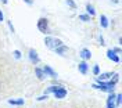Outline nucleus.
<instances>
[{
  "label": "nucleus",
  "instance_id": "20",
  "mask_svg": "<svg viewBox=\"0 0 122 108\" xmlns=\"http://www.w3.org/2000/svg\"><path fill=\"white\" fill-rule=\"evenodd\" d=\"M14 58H17V60H20V58H21V51H20V50H14Z\"/></svg>",
  "mask_w": 122,
  "mask_h": 108
},
{
  "label": "nucleus",
  "instance_id": "23",
  "mask_svg": "<svg viewBox=\"0 0 122 108\" xmlns=\"http://www.w3.org/2000/svg\"><path fill=\"white\" fill-rule=\"evenodd\" d=\"M99 42H100V44H101V46H104V44H106V43H104V38H103L101 35L99 36Z\"/></svg>",
  "mask_w": 122,
  "mask_h": 108
},
{
  "label": "nucleus",
  "instance_id": "14",
  "mask_svg": "<svg viewBox=\"0 0 122 108\" xmlns=\"http://www.w3.org/2000/svg\"><path fill=\"white\" fill-rule=\"evenodd\" d=\"M86 13H87V15H90V17L96 15V10H94V7L92 6L90 3H87V4H86Z\"/></svg>",
  "mask_w": 122,
  "mask_h": 108
},
{
  "label": "nucleus",
  "instance_id": "16",
  "mask_svg": "<svg viewBox=\"0 0 122 108\" xmlns=\"http://www.w3.org/2000/svg\"><path fill=\"white\" fill-rule=\"evenodd\" d=\"M79 20L83 21V22H89V21H90V15H87V14H81V15H79Z\"/></svg>",
  "mask_w": 122,
  "mask_h": 108
},
{
  "label": "nucleus",
  "instance_id": "26",
  "mask_svg": "<svg viewBox=\"0 0 122 108\" xmlns=\"http://www.w3.org/2000/svg\"><path fill=\"white\" fill-rule=\"evenodd\" d=\"M24 1H25V3H26V4H32V3H33V0H24Z\"/></svg>",
  "mask_w": 122,
  "mask_h": 108
},
{
  "label": "nucleus",
  "instance_id": "4",
  "mask_svg": "<svg viewBox=\"0 0 122 108\" xmlns=\"http://www.w3.org/2000/svg\"><path fill=\"white\" fill-rule=\"evenodd\" d=\"M42 69H43V72H45L46 76H50V78H53V79H57V78H58L57 72H56V71H54L51 67H50V65H45Z\"/></svg>",
  "mask_w": 122,
  "mask_h": 108
},
{
  "label": "nucleus",
  "instance_id": "25",
  "mask_svg": "<svg viewBox=\"0 0 122 108\" xmlns=\"http://www.w3.org/2000/svg\"><path fill=\"white\" fill-rule=\"evenodd\" d=\"M4 21V14H3V11L0 10V22H3Z\"/></svg>",
  "mask_w": 122,
  "mask_h": 108
},
{
  "label": "nucleus",
  "instance_id": "10",
  "mask_svg": "<svg viewBox=\"0 0 122 108\" xmlns=\"http://www.w3.org/2000/svg\"><path fill=\"white\" fill-rule=\"evenodd\" d=\"M35 75L38 76L39 80H45L46 79V75H45V72H43V69L39 68V67H35Z\"/></svg>",
  "mask_w": 122,
  "mask_h": 108
},
{
  "label": "nucleus",
  "instance_id": "6",
  "mask_svg": "<svg viewBox=\"0 0 122 108\" xmlns=\"http://www.w3.org/2000/svg\"><path fill=\"white\" fill-rule=\"evenodd\" d=\"M107 58L108 60H111V61H114V62H118L121 61V58H119V55H117V54L112 51V49H110V50H107Z\"/></svg>",
  "mask_w": 122,
  "mask_h": 108
},
{
  "label": "nucleus",
  "instance_id": "1",
  "mask_svg": "<svg viewBox=\"0 0 122 108\" xmlns=\"http://www.w3.org/2000/svg\"><path fill=\"white\" fill-rule=\"evenodd\" d=\"M45 44L47 49H51V50H56L57 47L62 46V40L61 39H57V38H51V36H46L45 38Z\"/></svg>",
  "mask_w": 122,
  "mask_h": 108
},
{
  "label": "nucleus",
  "instance_id": "17",
  "mask_svg": "<svg viewBox=\"0 0 122 108\" xmlns=\"http://www.w3.org/2000/svg\"><path fill=\"white\" fill-rule=\"evenodd\" d=\"M99 74H100V67H99V64H96L93 67V75L94 76H99Z\"/></svg>",
  "mask_w": 122,
  "mask_h": 108
},
{
  "label": "nucleus",
  "instance_id": "27",
  "mask_svg": "<svg viewBox=\"0 0 122 108\" xmlns=\"http://www.w3.org/2000/svg\"><path fill=\"white\" fill-rule=\"evenodd\" d=\"M1 3H3V4H7V3H8V0H1Z\"/></svg>",
  "mask_w": 122,
  "mask_h": 108
},
{
  "label": "nucleus",
  "instance_id": "5",
  "mask_svg": "<svg viewBox=\"0 0 122 108\" xmlns=\"http://www.w3.org/2000/svg\"><path fill=\"white\" fill-rule=\"evenodd\" d=\"M53 94H54V97H56V98L61 100V98H65V96L68 94V92H67V89L62 86V87H60V89H58L56 93H53Z\"/></svg>",
  "mask_w": 122,
  "mask_h": 108
},
{
  "label": "nucleus",
  "instance_id": "11",
  "mask_svg": "<svg viewBox=\"0 0 122 108\" xmlns=\"http://www.w3.org/2000/svg\"><path fill=\"white\" fill-rule=\"evenodd\" d=\"M60 87H62V85H51L50 87H47L45 90V94H50V93H56Z\"/></svg>",
  "mask_w": 122,
  "mask_h": 108
},
{
  "label": "nucleus",
  "instance_id": "13",
  "mask_svg": "<svg viewBox=\"0 0 122 108\" xmlns=\"http://www.w3.org/2000/svg\"><path fill=\"white\" fill-rule=\"evenodd\" d=\"M8 104H10V105H24V104H25V100H24V98H18V100L10 98V100H8Z\"/></svg>",
  "mask_w": 122,
  "mask_h": 108
},
{
  "label": "nucleus",
  "instance_id": "19",
  "mask_svg": "<svg viewBox=\"0 0 122 108\" xmlns=\"http://www.w3.org/2000/svg\"><path fill=\"white\" fill-rule=\"evenodd\" d=\"M67 4H68L72 10H75V8H76V3L74 1V0H67Z\"/></svg>",
  "mask_w": 122,
  "mask_h": 108
},
{
  "label": "nucleus",
  "instance_id": "22",
  "mask_svg": "<svg viewBox=\"0 0 122 108\" xmlns=\"http://www.w3.org/2000/svg\"><path fill=\"white\" fill-rule=\"evenodd\" d=\"M7 25H8V28H10V31H11L13 33H14V32H15V28H14V25H13V24L10 22V21H7Z\"/></svg>",
  "mask_w": 122,
  "mask_h": 108
},
{
  "label": "nucleus",
  "instance_id": "9",
  "mask_svg": "<svg viewBox=\"0 0 122 108\" xmlns=\"http://www.w3.org/2000/svg\"><path fill=\"white\" fill-rule=\"evenodd\" d=\"M79 55L83 58L85 61L92 58V53H90V50H89V49H82V50H81V53H79Z\"/></svg>",
  "mask_w": 122,
  "mask_h": 108
},
{
  "label": "nucleus",
  "instance_id": "18",
  "mask_svg": "<svg viewBox=\"0 0 122 108\" xmlns=\"http://www.w3.org/2000/svg\"><path fill=\"white\" fill-rule=\"evenodd\" d=\"M115 103H117V105H121V103H122V96L118 93V94H115Z\"/></svg>",
  "mask_w": 122,
  "mask_h": 108
},
{
  "label": "nucleus",
  "instance_id": "2",
  "mask_svg": "<svg viewBox=\"0 0 122 108\" xmlns=\"http://www.w3.org/2000/svg\"><path fill=\"white\" fill-rule=\"evenodd\" d=\"M38 29L42 32V33H45V35L51 33L50 26H49V20H47V18H45V17L39 18V20H38Z\"/></svg>",
  "mask_w": 122,
  "mask_h": 108
},
{
  "label": "nucleus",
  "instance_id": "7",
  "mask_svg": "<svg viewBox=\"0 0 122 108\" xmlns=\"http://www.w3.org/2000/svg\"><path fill=\"white\" fill-rule=\"evenodd\" d=\"M78 71L82 74V75H86L87 74V71H89V65H87V62L86 61H82L78 64Z\"/></svg>",
  "mask_w": 122,
  "mask_h": 108
},
{
  "label": "nucleus",
  "instance_id": "8",
  "mask_svg": "<svg viewBox=\"0 0 122 108\" xmlns=\"http://www.w3.org/2000/svg\"><path fill=\"white\" fill-rule=\"evenodd\" d=\"M114 74L112 72H104V74H99V76H97V80L100 82H107V80H110L111 76H112Z\"/></svg>",
  "mask_w": 122,
  "mask_h": 108
},
{
  "label": "nucleus",
  "instance_id": "3",
  "mask_svg": "<svg viewBox=\"0 0 122 108\" xmlns=\"http://www.w3.org/2000/svg\"><path fill=\"white\" fill-rule=\"evenodd\" d=\"M28 57H29V61L32 62L33 65H38L39 62H40V58H39V55H38V53H36V50H35V49H29Z\"/></svg>",
  "mask_w": 122,
  "mask_h": 108
},
{
  "label": "nucleus",
  "instance_id": "12",
  "mask_svg": "<svg viewBox=\"0 0 122 108\" xmlns=\"http://www.w3.org/2000/svg\"><path fill=\"white\" fill-rule=\"evenodd\" d=\"M108 25H110V24H108V18H107L104 14H101V15H100V26L106 29V28H108Z\"/></svg>",
  "mask_w": 122,
  "mask_h": 108
},
{
  "label": "nucleus",
  "instance_id": "29",
  "mask_svg": "<svg viewBox=\"0 0 122 108\" xmlns=\"http://www.w3.org/2000/svg\"><path fill=\"white\" fill-rule=\"evenodd\" d=\"M115 108H117V107H115Z\"/></svg>",
  "mask_w": 122,
  "mask_h": 108
},
{
  "label": "nucleus",
  "instance_id": "24",
  "mask_svg": "<svg viewBox=\"0 0 122 108\" xmlns=\"http://www.w3.org/2000/svg\"><path fill=\"white\" fill-rule=\"evenodd\" d=\"M112 51H114L115 54H119V53H121V49H119V47H114V49H112Z\"/></svg>",
  "mask_w": 122,
  "mask_h": 108
},
{
  "label": "nucleus",
  "instance_id": "21",
  "mask_svg": "<svg viewBox=\"0 0 122 108\" xmlns=\"http://www.w3.org/2000/svg\"><path fill=\"white\" fill-rule=\"evenodd\" d=\"M47 98H49V94H43V96L38 97L36 100H38V101H45V100H47Z\"/></svg>",
  "mask_w": 122,
  "mask_h": 108
},
{
  "label": "nucleus",
  "instance_id": "15",
  "mask_svg": "<svg viewBox=\"0 0 122 108\" xmlns=\"http://www.w3.org/2000/svg\"><path fill=\"white\" fill-rule=\"evenodd\" d=\"M68 50V47L65 46V44H62V46H60V47H57L56 49V53L58 54V55H64V53Z\"/></svg>",
  "mask_w": 122,
  "mask_h": 108
},
{
  "label": "nucleus",
  "instance_id": "28",
  "mask_svg": "<svg viewBox=\"0 0 122 108\" xmlns=\"http://www.w3.org/2000/svg\"><path fill=\"white\" fill-rule=\"evenodd\" d=\"M111 1H114V3H119V0H111Z\"/></svg>",
  "mask_w": 122,
  "mask_h": 108
}]
</instances>
